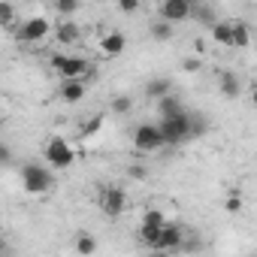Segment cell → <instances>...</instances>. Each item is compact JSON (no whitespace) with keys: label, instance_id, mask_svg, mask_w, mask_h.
Segmentation results:
<instances>
[{"label":"cell","instance_id":"obj_1","mask_svg":"<svg viewBox=\"0 0 257 257\" xmlns=\"http://www.w3.org/2000/svg\"><path fill=\"white\" fill-rule=\"evenodd\" d=\"M161 134H164L167 146H179V143L191 140L194 137V115L182 112V115H173V118H161Z\"/></svg>","mask_w":257,"mask_h":257},{"label":"cell","instance_id":"obj_2","mask_svg":"<svg viewBox=\"0 0 257 257\" xmlns=\"http://www.w3.org/2000/svg\"><path fill=\"white\" fill-rule=\"evenodd\" d=\"M22 185H25L28 194H37V197H40V194H49V191L55 188V179H52L49 167L31 161V164L22 167Z\"/></svg>","mask_w":257,"mask_h":257},{"label":"cell","instance_id":"obj_3","mask_svg":"<svg viewBox=\"0 0 257 257\" xmlns=\"http://www.w3.org/2000/svg\"><path fill=\"white\" fill-rule=\"evenodd\" d=\"M52 70L64 79V82H76V79H82L88 70H91V64L85 61V58H79V55H52Z\"/></svg>","mask_w":257,"mask_h":257},{"label":"cell","instance_id":"obj_4","mask_svg":"<svg viewBox=\"0 0 257 257\" xmlns=\"http://www.w3.org/2000/svg\"><path fill=\"white\" fill-rule=\"evenodd\" d=\"M46 161H49L52 170H67V167L76 164V152H73V146L64 137H49V143H46Z\"/></svg>","mask_w":257,"mask_h":257},{"label":"cell","instance_id":"obj_5","mask_svg":"<svg viewBox=\"0 0 257 257\" xmlns=\"http://www.w3.org/2000/svg\"><path fill=\"white\" fill-rule=\"evenodd\" d=\"M97 206H100L103 215L118 218L127 209V197H124V191L118 185H103V188H97Z\"/></svg>","mask_w":257,"mask_h":257},{"label":"cell","instance_id":"obj_6","mask_svg":"<svg viewBox=\"0 0 257 257\" xmlns=\"http://www.w3.org/2000/svg\"><path fill=\"white\" fill-rule=\"evenodd\" d=\"M164 134H161V124H140L134 131V149L143 155H152L158 149H164Z\"/></svg>","mask_w":257,"mask_h":257},{"label":"cell","instance_id":"obj_7","mask_svg":"<svg viewBox=\"0 0 257 257\" xmlns=\"http://www.w3.org/2000/svg\"><path fill=\"white\" fill-rule=\"evenodd\" d=\"M52 31H55V28H52V22H49V19L34 16V19H28V22L19 28V40H22V43H28V46H37V43H43Z\"/></svg>","mask_w":257,"mask_h":257},{"label":"cell","instance_id":"obj_8","mask_svg":"<svg viewBox=\"0 0 257 257\" xmlns=\"http://www.w3.org/2000/svg\"><path fill=\"white\" fill-rule=\"evenodd\" d=\"M161 19L170 25L185 22V19H191V4L188 0H167V4H161Z\"/></svg>","mask_w":257,"mask_h":257},{"label":"cell","instance_id":"obj_9","mask_svg":"<svg viewBox=\"0 0 257 257\" xmlns=\"http://www.w3.org/2000/svg\"><path fill=\"white\" fill-rule=\"evenodd\" d=\"M97 49H100L106 58H118V55L127 49V37H124L121 31H109V34H103V37H100Z\"/></svg>","mask_w":257,"mask_h":257},{"label":"cell","instance_id":"obj_10","mask_svg":"<svg viewBox=\"0 0 257 257\" xmlns=\"http://www.w3.org/2000/svg\"><path fill=\"white\" fill-rule=\"evenodd\" d=\"M73 248H76V254H79V257H94V254H97V248H100V242H97V236H94V233L79 230V233L73 236Z\"/></svg>","mask_w":257,"mask_h":257},{"label":"cell","instance_id":"obj_11","mask_svg":"<svg viewBox=\"0 0 257 257\" xmlns=\"http://www.w3.org/2000/svg\"><path fill=\"white\" fill-rule=\"evenodd\" d=\"M218 88H221V94L227 100H236L242 94V85H239V79H236L233 70H218Z\"/></svg>","mask_w":257,"mask_h":257},{"label":"cell","instance_id":"obj_12","mask_svg":"<svg viewBox=\"0 0 257 257\" xmlns=\"http://www.w3.org/2000/svg\"><path fill=\"white\" fill-rule=\"evenodd\" d=\"M79 37H82V31H79V25H73V19L55 25V40L61 46H73V43H79Z\"/></svg>","mask_w":257,"mask_h":257},{"label":"cell","instance_id":"obj_13","mask_svg":"<svg viewBox=\"0 0 257 257\" xmlns=\"http://www.w3.org/2000/svg\"><path fill=\"white\" fill-rule=\"evenodd\" d=\"M173 94V79L170 76H155L149 85H146V97H155L158 103L164 100V97H170Z\"/></svg>","mask_w":257,"mask_h":257},{"label":"cell","instance_id":"obj_14","mask_svg":"<svg viewBox=\"0 0 257 257\" xmlns=\"http://www.w3.org/2000/svg\"><path fill=\"white\" fill-rule=\"evenodd\" d=\"M191 19H194V25H206V28L218 25V13L209 4H191Z\"/></svg>","mask_w":257,"mask_h":257},{"label":"cell","instance_id":"obj_15","mask_svg":"<svg viewBox=\"0 0 257 257\" xmlns=\"http://www.w3.org/2000/svg\"><path fill=\"white\" fill-rule=\"evenodd\" d=\"M182 239H185V236H182V227H179V224H167V227L161 230V251H167V254L176 251V248L182 245Z\"/></svg>","mask_w":257,"mask_h":257},{"label":"cell","instance_id":"obj_16","mask_svg":"<svg viewBox=\"0 0 257 257\" xmlns=\"http://www.w3.org/2000/svg\"><path fill=\"white\" fill-rule=\"evenodd\" d=\"M85 91H88V88H85V82H82V79H76V82H64L58 94H61V100H64V103H79V100L85 97Z\"/></svg>","mask_w":257,"mask_h":257},{"label":"cell","instance_id":"obj_17","mask_svg":"<svg viewBox=\"0 0 257 257\" xmlns=\"http://www.w3.org/2000/svg\"><path fill=\"white\" fill-rule=\"evenodd\" d=\"M212 40H215V46L233 49V22H218L212 28Z\"/></svg>","mask_w":257,"mask_h":257},{"label":"cell","instance_id":"obj_18","mask_svg":"<svg viewBox=\"0 0 257 257\" xmlns=\"http://www.w3.org/2000/svg\"><path fill=\"white\" fill-rule=\"evenodd\" d=\"M251 46V31L245 22H233V49H248Z\"/></svg>","mask_w":257,"mask_h":257},{"label":"cell","instance_id":"obj_19","mask_svg":"<svg viewBox=\"0 0 257 257\" xmlns=\"http://www.w3.org/2000/svg\"><path fill=\"white\" fill-rule=\"evenodd\" d=\"M158 109H161V118H173V115H182V112H185V106L179 103V97H176V94L164 97V100L158 103Z\"/></svg>","mask_w":257,"mask_h":257},{"label":"cell","instance_id":"obj_20","mask_svg":"<svg viewBox=\"0 0 257 257\" xmlns=\"http://www.w3.org/2000/svg\"><path fill=\"white\" fill-rule=\"evenodd\" d=\"M140 242L152 251H161V230L158 227H140Z\"/></svg>","mask_w":257,"mask_h":257},{"label":"cell","instance_id":"obj_21","mask_svg":"<svg viewBox=\"0 0 257 257\" xmlns=\"http://www.w3.org/2000/svg\"><path fill=\"white\" fill-rule=\"evenodd\" d=\"M149 31H152V37H155L158 43H170V40L176 37V31H173V25H170V22H164V19H161V22H155V25H152Z\"/></svg>","mask_w":257,"mask_h":257},{"label":"cell","instance_id":"obj_22","mask_svg":"<svg viewBox=\"0 0 257 257\" xmlns=\"http://www.w3.org/2000/svg\"><path fill=\"white\" fill-rule=\"evenodd\" d=\"M170 221H167V215L161 212V209H146V215H143V227H158V230H164Z\"/></svg>","mask_w":257,"mask_h":257},{"label":"cell","instance_id":"obj_23","mask_svg":"<svg viewBox=\"0 0 257 257\" xmlns=\"http://www.w3.org/2000/svg\"><path fill=\"white\" fill-rule=\"evenodd\" d=\"M103 121H106V115H91L85 124H82V137H94V134H100V127H103Z\"/></svg>","mask_w":257,"mask_h":257},{"label":"cell","instance_id":"obj_24","mask_svg":"<svg viewBox=\"0 0 257 257\" xmlns=\"http://www.w3.org/2000/svg\"><path fill=\"white\" fill-rule=\"evenodd\" d=\"M224 209H227L230 215H236V212H242V194H239V191H227V200H224Z\"/></svg>","mask_w":257,"mask_h":257},{"label":"cell","instance_id":"obj_25","mask_svg":"<svg viewBox=\"0 0 257 257\" xmlns=\"http://www.w3.org/2000/svg\"><path fill=\"white\" fill-rule=\"evenodd\" d=\"M131 109H134V100L127 97V94H118V97L112 100V112H118V115H127Z\"/></svg>","mask_w":257,"mask_h":257},{"label":"cell","instance_id":"obj_26","mask_svg":"<svg viewBox=\"0 0 257 257\" xmlns=\"http://www.w3.org/2000/svg\"><path fill=\"white\" fill-rule=\"evenodd\" d=\"M13 22H16V10H13L10 4H0V25H4V28H13Z\"/></svg>","mask_w":257,"mask_h":257},{"label":"cell","instance_id":"obj_27","mask_svg":"<svg viewBox=\"0 0 257 257\" xmlns=\"http://www.w3.org/2000/svg\"><path fill=\"white\" fill-rule=\"evenodd\" d=\"M55 10H58L61 16H73V13L79 10V0H58V4H55Z\"/></svg>","mask_w":257,"mask_h":257},{"label":"cell","instance_id":"obj_28","mask_svg":"<svg viewBox=\"0 0 257 257\" xmlns=\"http://www.w3.org/2000/svg\"><path fill=\"white\" fill-rule=\"evenodd\" d=\"M200 67H203L200 58H185V61H182V70H185V73H200Z\"/></svg>","mask_w":257,"mask_h":257},{"label":"cell","instance_id":"obj_29","mask_svg":"<svg viewBox=\"0 0 257 257\" xmlns=\"http://www.w3.org/2000/svg\"><path fill=\"white\" fill-rule=\"evenodd\" d=\"M118 10H121V13H137V10H140V4H137V0H121Z\"/></svg>","mask_w":257,"mask_h":257},{"label":"cell","instance_id":"obj_30","mask_svg":"<svg viewBox=\"0 0 257 257\" xmlns=\"http://www.w3.org/2000/svg\"><path fill=\"white\" fill-rule=\"evenodd\" d=\"M0 161H4V167H10V164H13V152H10L7 146H0Z\"/></svg>","mask_w":257,"mask_h":257},{"label":"cell","instance_id":"obj_31","mask_svg":"<svg viewBox=\"0 0 257 257\" xmlns=\"http://www.w3.org/2000/svg\"><path fill=\"white\" fill-rule=\"evenodd\" d=\"M131 176H134V179H146L149 173H146V170H143L140 164H134V167H131Z\"/></svg>","mask_w":257,"mask_h":257},{"label":"cell","instance_id":"obj_32","mask_svg":"<svg viewBox=\"0 0 257 257\" xmlns=\"http://www.w3.org/2000/svg\"><path fill=\"white\" fill-rule=\"evenodd\" d=\"M248 97H251V103H254V106H257V82H254V85H251V91H248Z\"/></svg>","mask_w":257,"mask_h":257},{"label":"cell","instance_id":"obj_33","mask_svg":"<svg viewBox=\"0 0 257 257\" xmlns=\"http://www.w3.org/2000/svg\"><path fill=\"white\" fill-rule=\"evenodd\" d=\"M155 257H170V254L167 251H155Z\"/></svg>","mask_w":257,"mask_h":257}]
</instances>
